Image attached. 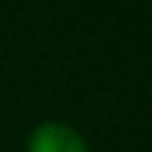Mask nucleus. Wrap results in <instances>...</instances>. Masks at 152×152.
<instances>
[{
  "instance_id": "f257e3e1",
  "label": "nucleus",
  "mask_w": 152,
  "mask_h": 152,
  "mask_svg": "<svg viewBox=\"0 0 152 152\" xmlns=\"http://www.w3.org/2000/svg\"><path fill=\"white\" fill-rule=\"evenodd\" d=\"M27 152H88V144L64 123H43L29 134Z\"/></svg>"
}]
</instances>
